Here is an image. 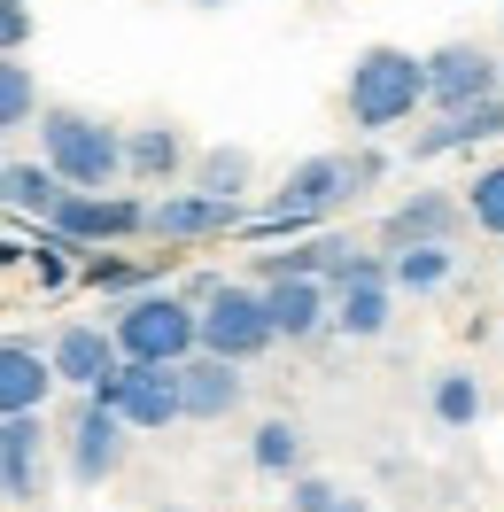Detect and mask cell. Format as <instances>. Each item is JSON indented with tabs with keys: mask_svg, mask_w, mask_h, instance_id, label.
<instances>
[{
	"mask_svg": "<svg viewBox=\"0 0 504 512\" xmlns=\"http://www.w3.org/2000/svg\"><path fill=\"white\" fill-rule=\"evenodd\" d=\"M326 512H373V505H357V497H334V505H326Z\"/></svg>",
	"mask_w": 504,
	"mask_h": 512,
	"instance_id": "cell-33",
	"label": "cell"
},
{
	"mask_svg": "<svg viewBox=\"0 0 504 512\" xmlns=\"http://www.w3.org/2000/svg\"><path fill=\"white\" fill-rule=\"evenodd\" d=\"M0 163H8V156H0Z\"/></svg>",
	"mask_w": 504,
	"mask_h": 512,
	"instance_id": "cell-34",
	"label": "cell"
},
{
	"mask_svg": "<svg viewBox=\"0 0 504 512\" xmlns=\"http://www.w3.org/2000/svg\"><path fill=\"white\" fill-rule=\"evenodd\" d=\"M55 171H47V163H0V202H8V210H16V218H47V210H55Z\"/></svg>",
	"mask_w": 504,
	"mask_h": 512,
	"instance_id": "cell-23",
	"label": "cell"
},
{
	"mask_svg": "<svg viewBox=\"0 0 504 512\" xmlns=\"http://www.w3.org/2000/svg\"><path fill=\"white\" fill-rule=\"evenodd\" d=\"M473 140H504V94L473 101V109H450V117H435L427 132H411V163L458 156V148H473Z\"/></svg>",
	"mask_w": 504,
	"mask_h": 512,
	"instance_id": "cell-16",
	"label": "cell"
},
{
	"mask_svg": "<svg viewBox=\"0 0 504 512\" xmlns=\"http://www.w3.org/2000/svg\"><path fill=\"white\" fill-rule=\"evenodd\" d=\"M187 179H194V194H218V202H241L249 194V179H256V156L249 148H202V156H187Z\"/></svg>",
	"mask_w": 504,
	"mask_h": 512,
	"instance_id": "cell-20",
	"label": "cell"
},
{
	"mask_svg": "<svg viewBox=\"0 0 504 512\" xmlns=\"http://www.w3.org/2000/svg\"><path fill=\"white\" fill-rule=\"evenodd\" d=\"M63 450H70V481H78V489H101V481L125 466V419L109 412L101 396H78V404H70V443Z\"/></svg>",
	"mask_w": 504,
	"mask_h": 512,
	"instance_id": "cell-9",
	"label": "cell"
},
{
	"mask_svg": "<svg viewBox=\"0 0 504 512\" xmlns=\"http://www.w3.org/2000/svg\"><path fill=\"white\" fill-rule=\"evenodd\" d=\"M419 109H427V70H419V55L396 47V39H373L342 78V117L357 132H396V125H411Z\"/></svg>",
	"mask_w": 504,
	"mask_h": 512,
	"instance_id": "cell-1",
	"label": "cell"
},
{
	"mask_svg": "<svg viewBox=\"0 0 504 512\" xmlns=\"http://www.w3.org/2000/svg\"><path fill=\"white\" fill-rule=\"evenodd\" d=\"M388 319H396V288L388 280H349V288H334V303H326V326L334 334H349V342H380L388 334Z\"/></svg>",
	"mask_w": 504,
	"mask_h": 512,
	"instance_id": "cell-19",
	"label": "cell"
},
{
	"mask_svg": "<svg viewBox=\"0 0 504 512\" xmlns=\"http://www.w3.org/2000/svg\"><path fill=\"white\" fill-rule=\"evenodd\" d=\"M458 210H466L473 233H497L504 241V163H481L466 187H458Z\"/></svg>",
	"mask_w": 504,
	"mask_h": 512,
	"instance_id": "cell-24",
	"label": "cell"
},
{
	"mask_svg": "<svg viewBox=\"0 0 504 512\" xmlns=\"http://www.w3.org/2000/svg\"><path fill=\"white\" fill-rule=\"evenodd\" d=\"M458 233H466V210H458V194L419 187V194H404V202L380 218V249H427V241L458 249Z\"/></svg>",
	"mask_w": 504,
	"mask_h": 512,
	"instance_id": "cell-10",
	"label": "cell"
},
{
	"mask_svg": "<svg viewBox=\"0 0 504 512\" xmlns=\"http://www.w3.org/2000/svg\"><path fill=\"white\" fill-rule=\"evenodd\" d=\"M140 194H55V210H47V233L63 241V249H101V241H132L140 233Z\"/></svg>",
	"mask_w": 504,
	"mask_h": 512,
	"instance_id": "cell-8",
	"label": "cell"
},
{
	"mask_svg": "<svg viewBox=\"0 0 504 512\" xmlns=\"http://www.w3.org/2000/svg\"><path fill=\"white\" fill-rule=\"evenodd\" d=\"M39 489H47V466H39V412H16V419H0V497L39 505Z\"/></svg>",
	"mask_w": 504,
	"mask_h": 512,
	"instance_id": "cell-18",
	"label": "cell"
},
{
	"mask_svg": "<svg viewBox=\"0 0 504 512\" xmlns=\"http://www.w3.org/2000/svg\"><path fill=\"white\" fill-rule=\"evenodd\" d=\"M39 32V16H32V0H0V55H24Z\"/></svg>",
	"mask_w": 504,
	"mask_h": 512,
	"instance_id": "cell-28",
	"label": "cell"
},
{
	"mask_svg": "<svg viewBox=\"0 0 504 512\" xmlns=\"http://www.w3.org/2000/svg\"><path fill=\"white\" fill-rule=\"evenodd\" d=\"M419 70H427V109H435V117L504 94V63L481 47V39H450V47H435V55H419Z\"/></svg>",
	"mask_w": 504,
	"mask_h": 512,
	"instance_id": "cell-5",
	"label": "cell"
},
{
	"mask_svg": "<svg viewBox=\"0 0 504 512\" xmlns=\"http://www.w3.org/2000/svg\"><path fill=\"white\" fill-rule=\"evenodd\" d=\"M241 225V202H218V194H156L148 210H140V233H156V241H218Z\"/></svg>",
	"mask_w": 504,
	"mask_h": 512,
	"instance_id": "cell-12",
	"label": "cell"
},
{
	"mask_svg": "<svg viewBox=\"0 0 504 512\" xmlns=\"http://www.w3.org/2000/svg\"><path fill=\"white\" fill-rule=\"evenodd\" d=\"M32 272H39V288H63V280H70V264H63V249H47V256H32Z\"/></svg>",
	"mask_w": 504,
	"mask_h": 512,
	"instance_id": "cell-31",
	"label": "cell"
},
{
	"mask_svg": "<svg viewBox=\"0 0 504 512\" xmlns=\"http://www.w3.org/2000/svg\"><path fill=\"white\" fill-rule=\"evenodd\" d=\"M39 117V78L24 55H0V132H24Z\"/></svg>",
	"mask_w": 504,
	"mask_h": 512,
	"instance_id": "cell-25",
	"label": "cell"
},
{
	"mask_svg": "<svg viewBox=\"0 0 504 512\" xmlns=\"http://www.w3.org/2000/svg\"><path fill=\"white\" fill-rule=\"evenodd\" d=\"M334 497H342L334 481H318V474H287V512H326Z\"/></svg>",
	"mask_w": 504,
	"mask_h": 512,
	"instance_id": "cell-29",
	"label": "cell"
},
{
	"mask_svg": "<svg viewBox=\"0 0 504 512\" xmlns=\"http://www.w3.org/2000/svg\"><path fill=\"white\" fill-rule=\"evenodd\" d=\"M380 264H388V288H396V295H435L442 280L458 272V249L427 241V249H388Z\"/></svg>",
	"mask_w": 504,
	"mask_h": 512,
	"instance_id": "cell-21",
	"label": "cell"
},
{
	"mask_svg": "<svg viewBox=\"0 0 504 512\" xmlns=\"http://www.w3.org/2000/svg\"><path fill=\"white\" fill-rule=\"evenodd\" d=\"M349 202V179H342V156H303L295 171L280 179V202L264 210V218H249L256 233H303V225L334 218Z\"/></svg>",
	"mask_w": 504,
	"mask_h": 512,
	"instance_id": "cell-6",
	"label": "cell"
},
{
	"mask_svg": "<svg viewBox=\"0 0 504 512\" xmlns=\"http://www.w3.org/2000/svg\"><path fill=\"white\" fill-rule=\"evenodd\" d=\"M109 342H117L125 365H179V357H194V303L163 295V288H140L109 319Z\"/></svg>",
	"mask_w": 504,
	"mask_h": 512,
	"instance_id": "cell-3",
	"label": "cell"
},
{
	"mask_svg": "<svg viewBox=\"0 0 504 512\" xmlns=\"http://www.w3.org/2000/svg\"><path fill=\"white\" fill-rule=\"evenodd\" d=\"M380 171H388V156H380V148H357V156H342L349 202H357V194H373V187H380Z\"/></svg>",
	"mask_w": 504,
	"mask_h": 512,
	"instance_id": "cell-30",
	"label": "cell"
},
{
	"mask_svg": "<svg viewBox=\"0 0 504 512\" xmlns=\"http://www.w3.org/2000/svg\"><path fill=\"white\" fill-rule=\"evenodd\" d=\"M179 373V419H202V427H218L249 404V381H241V365H225V357H179L171 365Z\"/></svg>",
	"mask_w": 504,
	"mask_h": 512,
	"instance_id": "cell-11",
	"label": "cell"
},
{
	"mask_svg": "<svg viewBox=\"0 0 504 512\" xmlns=\"http://www.w3.org/2000/svg\"><path fill=\"white\" fill-rule=\"evenodd\" d=\"M94 396L125 419V435H163V427H179V373H171V365H125V357H117V373H109Z\"/></svg>",
	"mask_w": 504,
	"mask_h": 512,
	"instance_id": "cell-7",
	"label": "cell"
},
{
	"mask_svg": "<svg viewBox=\"0 0 504 512\" xmlns=\"http://www.w3.org/2000/svg\"><path fill=\"white\" fill-rule=\"evenodd\" d=\"M187 132L171 125V117H148V125L125 132V179L132 187H163L171 194V179H187Z\"/></svg>",
	"mask_w": 504,
	"mask_h": 512,
	"instance_id": "cell-14",
	"label": "cell"
},
{
	"mask_svg": "<svg viewBox=\"0 0 504 512\" xmlns=\"http://www.w3.org/2000/svg\"><path fill=\"white\" fill-rule=\"evenodd\" d=\"M47 373H55V388L94 396V388L117 373V342H109V326H86V319L55 326V342H47Z\"/></svg>",
	"mask_w": 504,
	"mask_h": 512,
	"instance_id": "cell-13",
	"label": "cell"
},
{
	"mask_svg": "<svg viewBox=\"0 0 504 512\" xmlns=\"http://www.w3.org/2000/svg\"><path fill=\"white\" fill-rule=\"evenodd\" d=\"M481 381H473L466 365H442L435 381H427V412H435V427H450V435H466L473 419H481Z\"/></svg>",
	"mask_w": 504,
	"mask_h": 512,
	"instance_id": "cell-22",
	"label": "cell"
},
{
	"mask_svg": "<svg viewBox=\"0 0 504 512\" xmlns=\"http://www.w3.org/2000/svg\"><path fill=\"white\" fill-rule=\"evenodd\" d=\"M194 16H218V8H233V0H187Z\"/></svg>",
	"mask_w": 504,
	"mask_h": 512,
	"instance_id": "cell-32",
	"label": "cell"
},
{
	"mask_svg": "<svg viewBox=\"0 0 504 512\" xmlns=\"http://www.w3.org/2000/svg\"><path fill=\"white\" fill-rule=\"evenodd\" d=\"M78 280H86V288H101V295H140L156 272H148V264H125V256H94Z\"/></svg>",
	"mask_w": 504,
	"mask_h": 512,
	"instance_id": "cell-27",
	"label": "cell"
},
{
	"mask_svg": "<svg viewBox=\"0 0 504 512\" xmlns=\"http://www.w3.org/2000/svg\"><path fill=\"white\" fill-rule=\"evenodd\" d=\"M249 458H256V474H303V435H295V419H264Z\"/></svg>",
	"mask_w": 504,
	"mask_h": 512,
	"instance_id": "cell-26",
	"label": "cell"
},
{
	"mask_svg": "<svg viewBox=\"0 0 504 512\" xmlns=\"http://www.w3.org/2000/svg\"><path fill=\"white\" fill-rule=\"evenodd\" d=\"M264 295V326H272V342H311V334H326V303H334V288L326 280H272Z\"/></svg>",
	"mask_w": 504,
	"mask_h": 512,
	"instance_id": "cell-15",
	"label": "cell"
},
{
	"mask_svg": "<svg viewBox=\"0 0 504 512\" xmlns=\"http://www.w3.org/2000/svg\"><path fill=\"white\" fill-rule=\"evenodd\" d=\"M39 163L70 194H109L125 179V125H101L86 109H47L39 101Z\"/></svg>",
	"mask_w": 504,
	"mask_h": 512,
	"instance_id": "cell-2",
	"label": "cell"
},
{
	"mask_svg": "<svg viewBox=\"0 0 504 512\" xmlns=\"http://www.w3.org/2000/svg\"><path fill=\"white\" fill-rule=\"evenodd\" d=\"M194 350H202V357H225V365H249V357H264V350H272L264 295L218 280V288L194 303Z\"/></svg>",
	"mask_w": 504,
	"mask_h": 512,
	"instance_id": "cell-4",
	"label": "cell"
},
{
	"mask_svg": "<svg viewBox=\"0 0 504 512\" xmlns=\"http://www.w3.org/2000/svg\"><path fill=\"white\" fill-rule=\"evenodd\" d=\"M47 396H55L47 350H39V342H16V334H0V419L47 412Z\"/></svg>",
	"mask_w": 504,
	"mask_h": 512,
	"instance_id": "cell-17",
	"label": "cell"
}]
</instances>
